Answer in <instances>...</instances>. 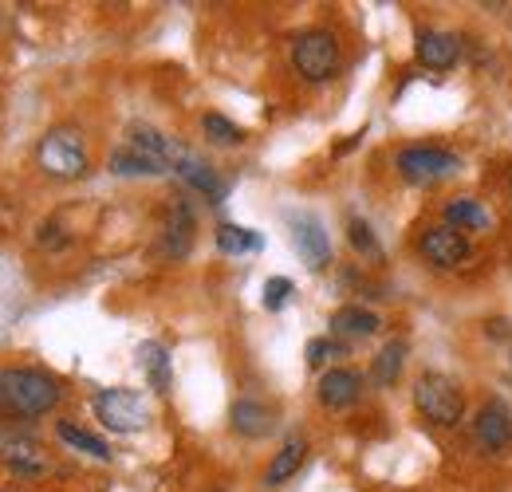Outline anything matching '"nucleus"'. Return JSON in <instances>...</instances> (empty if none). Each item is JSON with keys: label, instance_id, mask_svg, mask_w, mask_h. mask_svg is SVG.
<instances>
[{"label": "nucleus", "instance_id": "7", "mask_svg": "<svg viewBox=\"0 0 512 492\" xmlns=\"http://www.w3.org/2000/svg\"><path fill=\"white\" fill-rule=\"evenodd\" d=\"M0 461L16 477L44 473V449H40V441L32 433L16 430V426H0Z\"/></svg>", "mask_w": 512, "mask_h": 492}, {"label": "nucleus", "instance_id": "12", "mask_svg": "<svg viewBox=\"0 0 512 492\" xmlns=\"http://www.w3.org/2000/svg\"><path fill=\"white\" fill-rule=\"evenodd\" d=\"M292 245L296 252L304 256V264L308 268H327L331 264V245H327V233H323V225L316 217H300V221H292Z\"/></svg>", "mask_w": 512, "mask_h": 492}, {"label": "nucleus", "instance_id": "11", "mask_svg": "<svg viewBox=\"0 0 512 492\" xmlns=\"http://www.w3.org/2000/svg\"><path fill=\"white\" fill-rule=\"evenodd\" d=\"M457 60H461V40L453 32H434V28H422L418 32V63L422 67L449 71Z\"/></svg>", "mask_w": 512, "mask_h": 492}, {"label": "nucleus", "instance_id": "10", "mask_svg": "<svg viewBox=\"0 0 512 492\" xmlns=\"http://www.w3.org/2000/svg\"><path fill=\"white\" fill-rule=\"evenodd\" d=\"M473 433H477V441L485 445V449H505L512 445V414L505 402H485L481 410H477V422H473Z\"/></svg>", "mask_w": 512, "mask_h": 492}, {"label": "nucleus", "instance_id": "6", "mask_svg": "<svg viewBox=\"0 0 512 492\" xmlns=\"http://www.w3.org/2000/svg\"><path fill=\"white\" fill-rule=\"evenodd\" d=\"M457 170H461V158L449 150H438V146H410L398 154V174L414 185L442 182Z\"/></svg>", "mask_w": 512, "mask_h": 492}, {"label": "nucleus", "instance_id": "22", "mask_svg": "<svg viewBox=\"0 0 512 492\" xmlns=\"http://www.w3.org/2000/svg\"><path fill=\"white\" fill-rule=\"evenodd\" d=\"M111 174H123V178H154V174H166V170L154 166L150 158H142L138 150L123 146V150L111 154Z\"/></svg>", "mask_w": 512, "mask_h": 492}, {"label": "nucleus", "instance_id": "20", "mask_svg": "<svg viewBox=\"0 0 512 492\" xmlns=\"http://www.w3.org/2000/svg\"><path fill=\"white\" fill-rule=\"evenodd\" d=\"M446 225H449V229L477 233V229H485V225H489V217H485V209H481L477 201L457 197V201H449V205H446Z\"/></svg>", "mask_w": 512, "mask_h": 492}, {"label": "nucleus", "instance_id": "14", "mask_svg": "<svg viewBox=\"0 0 512 492\" xmlns=\"http://www.w3.org/2000/svg\"><path fill=\"white\" fill-rule=\"evenodd\" d=\"M193 245V213L190 205L174 201L166 213V233H162V252L166 256H186Z\"/></svg>", "mask_w": 512, "mask_h": 492}, {"label": "nucleus", "instance_id": "9", "mask_svg": "<svg viewBox=\"0 0 512 492\" xmlns=\"http://www.w3.org/2000/svg\"><path fill=\"white\" fill-rule=\"evenodd\" d=\"M418 252H422L434 268H457V264L469 256V241H465L457 229H449V225H434V229L422 233Z\"/></svg>", "mask_w": 512, "mask_h": 492}, {"label": "nucleus", "instance_id": "27", "mask_svg": "<svg viewBox=\"0 0 512 492\" xmlns=\"http://www.w3.org/2000/svg\"><path fill=\"white\" fill-rule=\"evenodd\" d=\"M288 296H292V280L272 276V280L264 284V308L268 311H280L284 304H288Z\"/></svg>", "mask_w": 512, "mask_h": 492}, {"label": "nucleus", "instance_id": "17", "mask_svg": "<svg viewBox=\"0 0 512 492\" xmlns=\"http://www.w3.org/2000/svg\"><path fill=\"white\" fill-rule=\"evenodd\" d=\"M178 178L186 185H193L197 193H205V197H213V201H221L225 197V182L201 162V158H193V154H186L182 158V166H178Z\"/></svg>", "mask_w": 512, "mask_h": 492}, {"label": "nucleus", "instance_id": "28", "mask_svg": "<svg viewBox=\"0 0 512 492\" xmlns=\"http://www.w3.org/2000/svg\"><path fill=\"white\" fill-rule=\"evenodd\" d=\"M343 355V343L335 339H312L308 343V367H323L327 359H339Z\"/></svg>", "mask_w": 512, "mask_h": 492}, {"label": "nucleus", "instance_id": "3", "mask_svg": "<svg viewBox=\"0 0 512 492\" xmlns=\"http://www.w3.org/2000/svg\"><path fill=\"white\" fill-rule=\"evenodd\" d=\"M95 418L115 433H138L150 426V406L134 390H103L95 398Z\"/></svg>", "mask_w": 512, "mask_h": 492}, {"label": "nucleus", "instance_id": "15", "mask_svg": "<svg viewBox=\"0 0 512 492\" xmlns=\"http://www.w3.org/2000/svg\"><path fill=\"white\" fill-rule=\"evenodd\" d=\"M304 453H308V445H304L300 437H292V441L272 457V465H268V473H264V485L276 489V485H284L288 477H296L300 465H304Z\"/></svg>", "mask_w": 512, "mask_h": 492}, {"label": "nucleus", "instance_id": "18", "mask_svg": "<svg viewBox=\"0 0 512 492\" xmlns=\"http://www.w3.org/2000/svg\"><path fill=\"white\" fill-rule=\"evenodd\" d=\"M383 323L379 315L367 308H339L331 315V331L335 335H351V339H363V335H375Z\"/></svg>", "mask_w": 512, "mask_h": 492}, {"label": "nucleus", "instance_id": "23", "mask_svg": "<svg viewBox=\"0 0 512 492\" xmlns=\"http://www.w3.org/2000/svg\"><path fill=\"white\" fill-rule=\"evenodd\" d=\"M217 248H221L225 256L256 252V248H260V233H253V229H241V225H221V229H217Z\"/></svg>", "mask_w": 512, "mask_h": 492}, {"label": "nucleus", "instance_id": "2", "mask_svg": "<svg viewBox=\"0 0 512 492\" xmlns=\"http://www.w3.org/2000/svg\"><path fill=\"white\" fill-rule=\"evenodd\" d=\"M414 406H418L422 418H430L434 426H457L461 414H465V398H461V390L453 386V378L434 374V370H426V374L414 382Z\"/></svg>", "mask_w": 512, "mask_h": 492}, {"label": "nucleus", "instance_id": "25", "mask_svg": "<svg viewBox=\"0 0 512 492\" xmlns=\"http://www.w3.org/2000/svg\"><path fill=\"white\" fill-rule=\"evenodd\" d=\"M201 130H205V138L217 142V146H237V142H245L241 126L229 123L225 115H205V119H201Z\"/></svg>", "mask_w": 512, "mask_h": 492}, {"label": "nucleus", "instance_id": "19", "mask_svg": "<svg viewBox=\"0 0 512 492\" xmlns=\"http://www.w3.org/2000/svg\"><path fill=\"white\" fill-rule=\"evenodd\" d=\"M402 363H406V343L402 339H390L383 351H379V359L371 363V378L379 386H394L398 374H402Z\"/></svg>", "mask_w": 512, "mask_h": 492}, {"label": "nucleus", "instance_id": "26", "mask_svg": "<svg viewBox=\"0 0 512 492\" xmlns=\"http://www.w3.org/2000/svg\"><path fill=\"white\" fill-rule=\"evenodd\" d=\"M347 237H351V245L355 252H363V256H383V248H379V237H375V229L367 225V221H359V217H351V225H347Z\"/></svg>", "mask_w": 512, "mask_h": 492}, {"label": "nucleus", "instance_id": "5", "mask_svg": "<svg viewBox=\"0 0 512 492\" xmlns=\"http://www.w3.org/2000/svg\"><path fill=\"white\" fill-rule=\"evenodd\" d=\"M36 158H40V166H44V174H52V178H79L83 170H87V150H83V138L75 134V130H52L44 142H40V150H36Z\"/></svg>", "mask_w": 512, "mask_h": 492}, {"label": "nucleus", "instance_id": "13", "mask_svg": "<svg viewBox=\"0 0 512 492\" xmlns=\"http://www.w3.org/2000/svg\"><path fill=\"white\" fill-rule=\"evenodd\" d=\"M363 394V378L355 370H327L320 378V402L327 410H343L355 406Z\"/></svg>", "mask_w": 512, "mask_h": 492}, {"label": "nucleus", "instance_id": "24", "mask_svg": "<svg viewBox=\"0 0 512 492\" xmlns=\"http://www.w3.org/2000/svg\"><path fill=\"white\" fill-rule=\"evenodd\" d=\"M56 433L64 437L67 445H75V449H83V453H91V457H99V461H107V457H111V449H107V441H103V437L79 430L75 422H60V426H56Z\"/></svg>", "mask_w": 512, "mask_h": 492}, {"label": "nucleus", "instance_id": "4", "mask_svg": "<svg viewBox=\"0 0 512 492\" xmlns=\"http://www.w3.org/2000/svg\"><path fill=\"white\" fill-rule=\"evenodd\" d=\"M292 63H296V71H300L308 83L331 79L335 67H339V44H335V36L323 32V28L296 36V44H292Z\"/></svg>", "mask_w": 512, "mask_h": 492}, {"label": "nucleus", "instance_id": "8", "mask_svg": "<svg viewBox=\"0 0 512 492\" xmlns=\"http://www.w3.org/2000/svg\"><path fill=\"white\" fill-rule=\"evenodd\" d=\"M127 146L138 150L142 158H150L154 166H162V170H178L182 158H186V146H178L174 138H166V134L154 130V126H130Z\"/></svg>", "mask_w": 512, "mask_h": 492}, {"label": "nucleus", "instance_id": "16", "mask_svg": "<svg viewBox=\"0 0 512 492\" xmlns=\"http://www.w3.org/2000/svg\"><path fill=\"white\" fill-rule=\"evenodd\" d=\"M229 422H233V430L245 433V437H264V433L272 430V410L268 406H260V402H237L233 410H229Z\"/></svg>", "mask_w": 512, "mask_h": 492}, {"label": "nucleus", "instance_id": "1", "mask_svg": "<svg viewBox=\"0 0 512 492\" xmlns=\"http://www.w3.org/2000/svg\"><path fill=\"white\" fill-rule=\"evenodd\" d=\"M60 402L56 378L44 370L4 367L0 370V410L12 418H40Z\"/></svg>", "mask_w": 512, "mask_h": 492}, {"label": "nucleus", "instance_id": "21", "mask_svg": "<svg viewBox=\"0 0 512 492\" xmlns=\"http://www.w3.org/2000/svg\"><path fill=\"white\" fill-rule=\"evenodd\" d=\"M138 359H142V370H146L150 386H154L158 394H166V390H170V359H166V351H162L158 343H142V347H138Z\"/></svg>", "mask_w": 512, "mask_h": 492}]
</instances>
